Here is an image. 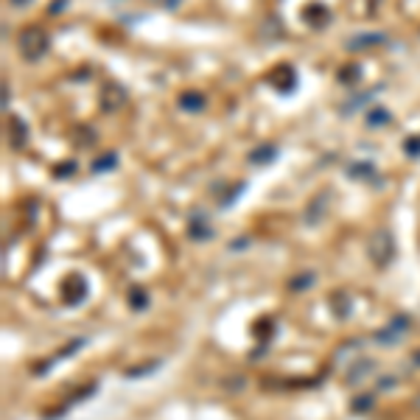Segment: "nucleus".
Wrapping results in <instances>:
<instances>
[{"instance_id": "obj_1", "label": "nucleus", "mask_w": 420, "mask_h": 420, "mask_svg": "<svg viewBox=\"0 0 420 420\" xmlns=\"http://www.w3.org/2000/svg\"><path fill=\"white\" fill-rule=\"evenodd\" d=\"M17 45H20V53L25 59H39L45 50H48V34L42 28H25L23 34H20L17 39Z\"/></svg>"}, {"instance_id": "obj_2", "label": "nucleus", "mask_w": 420, "mask_h": 420, "mask_svg": "<svg viewBox=\"0 0 420 420\" xmlns=\"http://www.w3.org/2000/svg\"><path fill=\"white\" fill-rule=\"evenodd\" d=\"M392 255H395V244H392V235L387 230H378V233L370 238V258L378 266L390 264Z\"/></svg>"}, {"instance_id": "obj_3", "label": "nucleus", "mask_w": 420, "mask_h": 420, "mask_svg": "<svg viewBox=\"0 0 420 420\" xmlns=\"http://www.w3.org/2000/svg\"><path fill=\"white\" fill-rule=\"evenodd\" d=\"M124 101H126L124 87H118L115 81H107V84H104V96H101V107L107 109V112H112V109H118Z\"/></svg>"}, {"instance_id": "obj_4", "label": "nucleus", "mask_w": 420, "mask_h": 420, "mask_svg": "<svg viewBox=\"0 0 420 420\" xmlns=\"http://www.w3.org/2000/svg\"><path fill=\"white\" fill-rule=\"evenodd\" d=\"M303 20L308 25H314V28H320V25H325V23L331 20V11H328V6H322V3H311L308 9H303Z\"/></svg>"}, {"instance_id": "obj_5", "label": "nucleus", "mask_w": 420, "mask_h": 420, "mask_svg": "<svg viewBox=\"0 0 420 420\" xmlns=\"http://www.w3.org/2000/svg\"><path fill=\"white\" fill-rule=\"evenodd\" d=\"M9 137H11V143H14L17 148H23L25 146V140H28V126H25L17 115L9 118Z\"/></svg>"}, {"instance_id": "obj_6", "label": "nucleus", "mask_w": 420, "mask_h": 420, "mask_svg": "<svg viewBox=\"0 0 420 420\" xmlns=\"http://www.w3.org/2000/svg\"><path fill=\"white\" fill-rule=\"evenodd\" d=\"M205 96L202 93H182L179 96V107L185 109V112H202L205 109Z\"/></svg>"}, {"instance_id": "obj_7", "label": "nucleus", "mask_w": 420, "mask_h": 420, "mask_svg": "<svg viewBox=\"0 0 420 420\" xmlns=\"http://www.w3.org/2000/svg\"><path fill=\"white\" fill-rule=\"evenodd\" d=\"M274 157H277V148H274L272 143H266V146L255 148L252 154H249V163H255V166H266V163H272Z\"/></svg>"}, {"instance_id": "obj_8", "label": "nucleus", "mask_w": 420, "mask_h": 420, "mask_svg": "<svg viewBox=\"0 0 420 420\" xmlns=\"http://www.w3.org/2000/svg\"><path fill=\"white\" fill-rule=\"evenodd\" d=\"M188 233H191V238H196V241L207 238V235H210V227H205V216L196 213L194 219H191V227H188Z\"/></svg>"}, {"instance_id": "obj_9", "label": "nucleus", "mask_w": 420, "mask_h": 420, "mask_svg": "<svg viewBox=\"0 0 420 420\" xmlns=\"http://www.w3.org/2000/svg\"><path fill=\"white\" fill-rule=\"evenodd\" d=\"M372 174H375L372 163H350L347 166V176H353V179H370Z\"/></svg>"}, {"instance_id": "obj_10", "label": "nucleus", "mask_w": 420, "mask_h": 420, "mask_svg": "<svg viewBox=\"0 0 420 420\" xmlns=\"http://www.w3.org/2000/svg\"><path fill=\"white\" fill-rule=\"evenodd\" d=\"M390 121V112L384 107H375V109H370L367 112V126H372V129H378V126H384Z\"/></svg>"}, {"instance_id": "obj_11", "label": "nucleus", "mask_w": 420, "mask_h": 420, "mask_svg": "<svg viewBox=\"0 0 420 420\" xmlns=\"http://www.w3.org/2000/svg\"><path fill=\"white\" fill-rule=\"evenodd\" d=\"M322 202H325V194H320L311 202V205H308V213H305V222H308V224H317V219L325 213V210H320V205H322Z\"/></svg>"}, {"instance_id": "obj_12", "label": "nucleus", "mask_w": 420, "mask_h": 420, "mask_svg": "<svg viewBox=\"0 0 420 420\" xmlns=\"http://www.w3.org/2000/svg\"><path fill=\"white\" fill-rule=\"evenodd\" d=\"M375 342L384 345V347H390V345L398 342V331H392V328H387V331H378V333H375Z\"/></svg>"}, {"instance_id": "obj_13", "label": "nucleus", "mask_w": 420, "mask_h": 420, "mask_svg": "<svg viewBox=\"0 0 420 420\" xmlns=\"http://www.w3.org/2000/svg\"><path fill=\"white\" fill-rule=\"evenodd\" d=\"M115 163H118V154H107L104 160L98 157L96 163H93V171H109V168H115Z\"/></svg>"}, {"instance_id": "obj_14", "label": "nucleus", "mask_w": 420, "mask_h": 420, "mask_svg": "<svg viewBox=\"0 0 420 420\" xmlns=\"http://www.w3.org/2000/svg\"><path fill=\"white\" fill-rule=\"evenodd\" d=\"M403 148H406V154L409 157H420V137H406Z\"/></svg>"}, {"instance_id": "obj_15", "label": "nucleus", "mask_w": 420, "mask_h": 420, "mask_svg": "<svg viewBox=\"0 0 420 420\" xmlns=\"http://www.w3.org/2000/svg\"><path fill=\"white\" fill-rule=\"evenodd\" d=\"M372 42H384L381 34H372V37H356L350 39V48H356V45H372Z\"/></svg>"}, {"instance_id": "obj_16", "label": "nucleus", "mask_w": 420, "mask_h": 420, "mask_svg": "<svg viewBox=\"0 0 420 420\" xmlns=\"http://www.w3.org/2000/svg\"><path fill=\"white\" fill-rule=\"evenodd\" d=\"M370 370H372V362H362L359 364V370H353L350 375H347V381H359L364 372H370Z\"/></svg>"}, {"instance_id": "obj_17", "label": "nucleus", "mask_w": 420, "mask_h": 420, "mask_svg": "<svg viewBox=\"0 0 420 420\" xmlns=\"http://www.w3.org/2000/svg\"><path fill=\"white\" fill-rule=\"evenodd\" d=\"M390 328L392 331H406V328H409V320H406V317H395L390 322Z\"/></svg>"}, {"instance_id": "obj_18", "label": "nucleus", "mask_w": 420, "mask_h": 420, "mask_svg": "<svg viewBox=\"0 0 420 420\" xmlns=\"http://www.w3.org/2000/svg\"><path fill=\"white\" fill-rule=\"evenodd\" d=\"M148 300H146V294L143 292H132V308H143Z\"/></svg>"}, {"instance_id": "obj_19", "label": "nucleus", "mask_w": 420, "mask_h": 420, "mask_svg": "<svg viewBox=\"0 0 420 420\" xmlns=\"http://www.w3.org/2000/svg\"><path fill=\"white\" fill-rule=\"evenodd\" d=\"M370 395H364V398H359V401H356V403H353V409H356V412H362L364 409V406H370Z\"/></svg>"}, {"instance_id": "obj_20", "label": "nucleus", "mask_w": 420, "mask_h": 420, "mask_svg": "<svg viewBox=\"0 0 420 420\" xmlns=\"http://www.w3.org/2000/svg\"><path fill=\"white\" fill-rule=\"evenodd\" d=\"M314 283V274H305V280H294V289H305V286H311Z\"/></svg>"}, {"instance_id": "obj_21", "label": "nucleus", "mask_w": 420, "mask_h": 420, "mask_svg": "<svg viewBox=\"0 0 420 420\" xmlns=\"http://www.w3.org/2000/svg\"><path fill=\"white\" fill-rule=\"evenodd\" d=\"M70 171H73V163H62V168H59V171H53V174H56V176H68Z\"/></svg>"}, {"instance_id": "obj_22", "label": "nucleus", "mask_w": 420, "mask_h": 420, "mask_svg": "<svg viewBox=\"0 0 420 420\" xmlns=\"http://www.w3.org/2000/svg\"><path fill=\"white\" fill-rule=\"evenodd\" d=\"M65 3H68V0H53V3H50V14H59Z\"/></svg>"}, {"instance_id": "obj_23", "label": "nucleus", "mask_w": 420, "mask_h": 420, "mask_svg": "<svg viewBox=\"0 0 420 420\" xmlns=\"http://www.w3.org/2000/svg\"><path fill=\"white\" fill-rule=\"evenodd\" d=\"M11 3H14V6H23V3H28V0H11Z\"/></svg>"}, {"instance_id": "obj_24", "label": "nucleus", "mask_w": 420, "mask_h": 420, "mask_svg": "<svg viewBox=\"0 0 420 420\" xmlns=\"http://www.w3.org/2000/svg\"><path fill=\"white\" fill-rule=\"evenodd\" d=\"M418 406H420V398H418Z\"/></svg>"}]
</instances>
